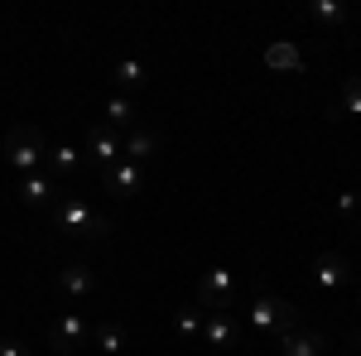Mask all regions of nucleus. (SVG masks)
I'll return each mask as SVG.
<instances>
[{
	"label": "nucleus",
	"mask_w": 361,
	"mask_h": 356,
	"mask_svg": "<svg viewBox=\"0 0 361 356\" xmlns=\"http://www.w3.org/2000/svg\"><path fill=\"white\" fill-rule=\"evenodd\" d=\"M0 356H29V347L15 342V337H0Z\"/></svg>",
	"instance_id": "obj_23"
},
{
	"label": "nucleus",
	"mask_w": 361,
	"mask_h": 356,
	"mask_svg": "<svg viewBox=\"0 0 361 356\" xmlns=\"http://www.w3.org/2000/svg\"><path fill=\"white\" fill-rule=\"evenodd\" d=\"M15 192H20L25 207H54V202H58V178L49 173V168H39V173L15 178Z\"/></svg>",
	"instance_id": "obj_9"
},
{
	"label": "nucleus",
	"mask_w": 361,
	"mask_h": 356,
	"mask_svg": "<svg viewBox=\"0 0 361 356\" xmlns=\"http://www.w3.org/2000/svg\"><path fill=\"white\" fill-rule=\"evenodd\" d=\"M92 342H97V352H102V356H121V352H126V328H121L116 318H102V323L92 328Z\"/></svg>",
	"instance_id": "obj_15"
},
{
	"label": "nucleus",
	"mask_w": 361,
	"mask_h": 356,
	"mask_svg": "<svg viewBox=\"0 0 361 356\" xmlns=\"http://www.w3.org/2000/svg\"><path fill=\"white\" fill-rule=\"evenodd\" d=\"M323 347H328V337L318 328H294V332H284L279 337V356H323Z\"/></svg>",
	"instance_id": "obj_10"
},
{
	"label": "nucleus",
	"mask_w": 361,
	"mask_h": 356,
	"mask_svg": "<svg viewBox=\"0 0 361 356\" xmlns=\"http://www.w3.org/2000/svg\"><path fill=\"white\" fill-rule=\"evenodd\" d=\"M308 20H318L323 29H337V25H347V5H337V0H308Z\"/></svg>",
	"instance_id": "obj_19"
},
{
	"label": "nucleus",
	"mask_w": 361,
	"mask_h": 356,
	"mask_svg": "<svg viewBox=\"0 0 361 356\" xmlns=\"http://www.w3.org/2000/svg\"><path fill=\"white\" fill-rule=\"evenodd\" d=\"M116 87H130V92H135V87H149V68H145L140 58H121V63H116Z\"/></svg>",
	"instance_id": "obj_20"
},
{
	"label": "nucleus",
	"mask_w": 361,
	"mask_h": 356,
	"mask_svg": "<svg viewBox=\"0 0 361 356\" xmlns=\"http://www.w3.org/2000/svg\"><path fill=\"white\" fill-rule=\"evenodd\" d=\"M342 116H361V78H347L342 97L328 106V121H342Z\"/></svg>",
	"instance_id": "obj_18"
},
{
	"label": "nucleus",
	"mask_w": 361,
	"mask_h": 356,
	"mask_svg": "<svg viewBox=\"0 0 361 356\" xmlns=\"http://www.w3.org/2000/svg\"><path fill=\"white\" fill-rule=\"evenodd\" d=\"M202 318H207V313H202L197 303H188V308H178V318H173V323H178L183 337H202Z\"/></svg>",
	"instance_id": "obj_21"
},
{
	"label": "nucleus",
	"mask_w": 361,
	"mask_h": 356,
	"mask_svg": "<svg viewBox=\"0 0 361 356\" xmlns=\"http://www.w3.org/2000/svg\"><path fill=\"white\" fill-rule=\"evenodd\" d=\"M246 323L255 337H284V332L299 328V308L289 299H275V294H260V299L246 308Z\"/></svg>",
	"instance_id": "obj_3"
},
{
	"label": "nucleus",
	"mask_w": 361,
	"mask_h": 356,
	"mask_svg": "<svg viewBox=\"0 0 361 356\" xmlns=\"http://www.w3.org/2000/svg\"><path fill=\"white\" fill-rule=\"evenodd\" d=\"M49 159V140L39 125H15L10 135L0 140V164L15 168V178H25V173H39Z\"/></svg>",
	"instance_id": "obj_1"
},
{
	"label": "nucleus",
	"mask_w": 361,
	"mask_h": 356,
	"mask_svg": "<svg viewBox=\"0 0 361 356\" xmlns=\"http://www.w3.org/2000/svg\"><path fill=\"white\" fill-rule=\"evenodd\" d=\"M145 188V164L135 159H116V164L102 168V192H111V197H135Z\"/></svg>",
	"instance_id": "obj_6"
},
{
	"label": "nucleus",
	"mask_w": 361,
	"mask_h": 356,
	"mask_svg": "<svg viewBox=\"0 0 361 356\" xmlns=\"http://www.w3.org/2000/svg\"><path fill=\"white\" fill-rule=\"evenodd\" d=\"M275 356H279V352H275Z\"/></svg>",
	"instance_id": "obj_25"
},
{
	"label": "nucleus",
	"mask_w": 361,
	"mask_h": 356,
	"mask_svg": "<svg viewBox=\"0 0 361 356\" xmlns=\"http://www.w3.org/2000/svg\"><path fill=\"white\" fill-rule=\"evenodd\" d=\"M44 168H49L54 178H73V173L82 168V149H78V145H49V159H44Z\"/></svg>",
	"instance_id": "obj_14"
},
{
	"label": "nucleus",
	"mask_w": 361,
	"mask_h": 356,
	"mask_svg": "<svg viewBox=\"0 0 361 356\" xmlns=\"http://www.w3.org/2000/svg\"><path fill=\"white\" fill-rule=\"evenodd\" d=\"M202 342H207V347H231V342H236L231 313H207V318H202Z\"/></svg>",
	"instance_id": "obj_16"
},
{
	"label": "nucleus",
	"mask_w": 361,
	"mask_h": 356,
	"mask_svg": "<svg viewBox=\"0 0 361 356\" xmlns=\"http://www.w3.org/2000/svg\"><path fill=\"white\" fill-rule=\"evenodd\" d=\"M337 212L342 217H361V192H337Z\"/></svg>",
	"instance_id": "obj_22"
},
{
	"label": "nucleus",
	"mask_w": 361,
	"mask_h": 356,
	"mask_svg": "<svg viewBox=\"0 0 361 356\" xmlns=\"http://www.w3.org/2000/svg\"><path fill=\"white\" fill-rule=\"evenodd\" d=\"M106 125H111L116 135L135 130V125H140V106L130 102V97H121V92H111V97H106Z\"/></svg>",
	"instance_id": "obj_13"
},
{
	"label": "nucleus",
	"mask_w": 361,
	"mask_h": 356,
	"mask_svg": "<svg viewBox=\"0 0 361 356\" xmlns=\"http://www.w3.org/2000/svg\"><path fill=\"white\" fill-rule=\"evenodd\" d=\"M54 231H63V236H82V241H97V236H106V217H102L87 197H78V192H58V202H54Z\"/></svg>",
	"instance_id": "obj_2"
},
{
	"label": "nucleus",
	"mask_w": 361,
	"mask_h": 356,
	"mask_svg": "<svg viewBox=\"0 0 361 356\" xmlns=\"http://www.w3.org/2000/svg\"><path fill=\"white\" fill-rule=\"evenodd\" d=\"M82 154L97 168H106V164H116V159H126V135H116L111 125H92V130H87V149H82Z\"/></svg>",
	"instance_id": "obj_8"
},
{
	"label": "nucleus",
	"mask_w": 361,
	"mask_h": 356,
	"mask_svg": "<svg viewBox=\"0 0 361 356\" xmlns=\"http://www.w3.org/2000/svg\"><path fill=\"white\" fill-rule=\"evenodd\" d=\"M231 299H236V274L231 270H207L197 279L193 303L202 313H231Z\"/></svg>",
	"instance_id": "obj_4"
},
{
	"label": "nucleus",
	"mask_w": 361,
	"mask_h": 356,
	"mask_svg": "<svg viewBox=\"0 0 361 356\" xmlns=\"http://www.w3.org/2000/svg\"><path fill=\"white\" fill-rule=\"evenodd\" d=\"M58 289L68 299H92L97 294V274H92V265H63L58 270Z\"/></svg>",
	"instance_id": "obj_11"
},
{
	"label": "nucleus",
	"mask_w": 361,
	"mask_h": 356,
	"mask_svg": "<svg viewBox=\"0 0 361 356\" xmlns=\"http://www.w3.org/2000/svg\"><path fill=\"white\" fill-rule=\"evenodd\" d=\"M352 347H357V356H361V332H352Z\"/></svg>",
	"instance_id": "obj_24"
},
{
	"label": "nucleus",
	"mask_w": 361,
	"mask_h": 356,
	"mask_svg": "<svg viewBox=\"0 0 361 356\" xmlns=\"http://www.w3.org/2000/svg\"><path fill=\"white\" fill-rule=\"evenodd\" d=\"M352 284V260L347 255H337V250H323L318 260H313V289L323 294V299H333Z\"/></svg>",
	"instance_id": "obj_5"
},
{
	"label": "nucleus",
	"mask_w": 361,
	"mask_h": 356,
	"mask_svg": "<svg viewBox=\"0 0 361 356\" xmlns=\"http://www.w3.org/2000/svg\"><path fill=\"white\" fill-rule=\"evenodd\" d=\"M265 63L279 68V73H304V54H299V44H289V39H279L265 49Z\"/></svg>",
	"instance_id": "obj_17"
},
{
	"label": "nucleus",
	"mask_w": 361,
	"mask_h": 356,
	"mask_svg": "<svg viewBox=\"0 0 361 356\" xmlns=\"http://www.w3.org/2000/svg\"><path fill=\"white\" fill-rule=\"evenodd\" d=\"M159 145H164V135H159V130H149V125H135V130H126V159H135V164H149V159L159 154Z\"/></svg>",
	"instance_id": "obj_12"
},
{
	"label": "nucleus",
	"mask_w": 361,
	"mask_h": 356,
	"mask_svg": "<svg viewBox=\"0 0 361 356\" xmlns=\"http://www.w3.org/2000/svg\"><path fill=\"white\" fill-rule=\"evenodd\" d=\"M87 337H92V328H87L82 313H63L54 323V332H49V352L54 356H73L78 347H87Z\"/></svg>",
	"instance_id": "obj_7"
}]
</instances>
